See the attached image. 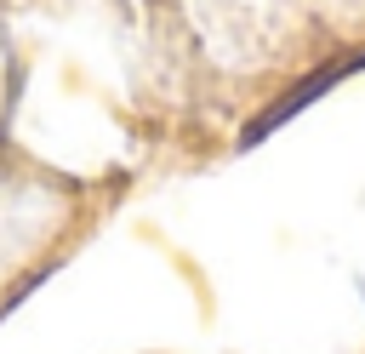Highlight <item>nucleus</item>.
I'll return each mask as SVG.
<instances>
[{"instance_id": "f257e3e1", "label": "nucleus", "mask_w": 365, "mask_h": 354, "mask_svg": "<svg viewBox=\"0 0 365 354\" xmlns=\"http://www.w3.org/2000/svg\"><path fill=\"white\" fill-rule=\"evenodd\" d=\"M359 63H365V57L354 51V57H342V63H331V69H319V74H308V80H302V86H297L291 97H279V108H268V114H262L257 126H245V143H257V137H268L274 126H285L291 114H302V108H308L314 97H325V91H331V86H336L342 74H354Z\"/></svg>"}]
</instances>
